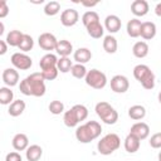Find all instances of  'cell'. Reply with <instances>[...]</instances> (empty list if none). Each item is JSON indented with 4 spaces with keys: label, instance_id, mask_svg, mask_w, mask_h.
Listing matches in <instances>:
<instances>
[{
    "label": "cell",
    "instance_id": "27",
    "mask_svg": "<svg viewBox=\"0 0 161 161\" xmlns=\"http://www.w3.org/2000/svg\"><path fill=\"white\" fill-rule=\"evenodd\" d=\"M132 53L136 58H145L148 54V44L146 42H136L132 47Z\"/></svg>",
    "mask_w": 161,
    "mask_h": 161
},
{
    "label": "cell",
    "instance_id": "3",
    "mask_svg": "<svg viewBox=\"0 0 161 161\" xmlns=\"http://www.w3.org/2000/svg\"><path fill=\"white\" fill-rule=\"evenodd\" d=\"M133 77L141 83L145 89H153L155 87V74L146 64H137L133 68Z\"/></svg>",
    "mask_w": 161,
    "mask_h": 161
},
{
    "label": "cell",
    "instance_id": "26",
    "mask_svg": "<svg viewBox=\"0 0 161 161\" xmlns=\"http://www.w3.org/2000/svg\"><path fill=\"white\" fill-rule=\"evenodd\" d=\"M24 36V33H21L20 30H10L6 35L5 42L10 45V47H19L21 39Z\"/></svg>",
    "mask_w": 161,
    "mask_h": 161
},
{
    "label": "cell",
    "instance_id": "30",
    "mask_svg": "<svg viewBox=\"0 0 161 161\" xmlns=\"http://www.w3.org/2000/svg\"><path fill=\"white\" fill-rule=\"evenodd\" d=\"M63 121H64V125H65L67 127H69V128L75 127V126L79 123L72 108H70L69 111H65V112H64V114H63Z\"/></svg>",
    "mask_w": 161,
    "mask_h": 161
},
{
    "label": "cell",
    "instance_id": "39",
    "mask_svg": "<svg viewBox=\"0 0 161 161\" xmlns=\"http://www.w3.org/2000/svg\"><path fill=\"white\" fill-rule=\"evenodd\" d=\"M148 142H150V146L152 148H161V132L153 133Z\"/></svg>",
    "mask_w": 161,
    "mask_h": 161
},
{
    "label": "cell",
    "instance_id": "36",
    "mask_svg": "<svg viewBox=\"0 0 161 161\" xmlns=\"http://www.w3.org/2000/svg\"><path fill=\"white\" fill-rule=\"evenodd\" d=\"M72 109H73V112H74L78 122H82V121H84L88 117V109L83 104H74L72 107Z\"/></svg>",
    "mask_w": 161,
    "mask_h": 161
},
{
    "label": "cell",
    "instance_id": "44",
    "mask_svg": "<svg viewBox=\"0 0 161 161\" xmlns=\"http://www.w3.org/2000/svg\"><path fill=\"white\" fill-rule=\"evenodd\" d=\"M155 14L161 18V3L156 4V6H155Z\"/></svg>",
    "mask_w": 161,
    "mask_h": 161
},
{
    "label": "cell",
    "instance_id": "13",
    "mask_svg": "<svg viewBox=\"0 0 161 161\" xmlns=\"http://www.w3.org/2000/svg\"><path fill=\"white\" fill-rule=\"evenodd\" d=\"M121 19L117 16V15H107L106 19H104V28L106 30L109 31V34H113V33H117L119 29H121Z\"/></svg>",
    "mask_w": 161,
    "mask_h": 161
},
{
    "label": "cell",
    "instance_id": "4",
    "mask_svg": "<svg viewBox=\"0 0 161 161\" xmlns=\"http://www.w3.org/2000/svg\"><path fill=\"white\" fill-rule=\"evenodd\" d=\"M121 146V138L116 133H107L103 136L98 143H97V150L101 155H111L116 150H118Z\"/></svg>",
    "mask_w": 161,
    "mask_h": 161
},
{
    "label": "cell",
    "instance_id": "38",
    "mask_svg": "<svg viewBox=\"0 0 161 161\" xmlns=\"http://www.w3.org/2000/svg\"><path fill=\"white\" fill-rule=\"evenodd\" d=\"M58 68H52V69H47V70H42V74L44 77L45 80H53L58 77Z\"/></svg>",
    "mask_w": 161,
    "mask_h": 161
},
{
    "label": "cell",
    "instance_id": "18",
    "mask_svg": "<svg viewBox=\"0 0 161 161\" xmlns=\"http://www.w3.org/2000/svg\"><path fill=\"white\" fill-rule=\"evenodd\" d=\"M156 35V25L152 21H143L141 25V36L145 40H151Z\"/></svg>",
    "mask_w": 161,
    "mask_h": 161
},
{
    "label": "cell",
    "instance_id": "5",
    "mask_svg": "<svg viewBox=\"0 0 161 161\" xmlns=\"http://www.w3.org/2000/svg\"><path fill=\"white\" fill-rule=\"evenodd\" d=\"M97 116L106 123V125H114L118 121V113L117 111L108 103V102H98L94 108Z\"/></svg>",
    "mask_w": 161,
    "mask_h": 161
},
{
    "label": "cell",
    "instance_id": "11",
    "mask_svg": "<svg viewBox=\"0 0 161 161\" xmlns=\"http://www.w3.org/2000/svg\"><path fill=\"white\" fill-rule=\"evenodd\" d=\"M130 133L135 135L138 140H145L150 135V126L145 122H136L135 125H132Z\"/></svg>",
    "mask_w": 161,
    "mask_h": 161
},
{
    "label": "cell",
    "instance_id": "41",
    "mask_svg": "<svg viewBox=\"0 0 161 161\" xmlns=\"http://www.w3.org/2000/svg\"><path fill=\"white\" fill-rule=\"evenodd\" d=\"M8 14H9V6H8L6 1L3 0L0 3V18H5Z\"/></svg>",
    "mask_w": 161,
    "mask_h": 161
},
{
    "label": "cell",
    "instance_id": "33",
    "mask_svg": "<svg viewBox=\"0 0 161 161\" xmlns=\"http://www.w3.org/2000/svg\"><path fill=\"white\" fill-rule=\"evenodd\" d=\"M60 11V4L58 3V1H49V3H47L45 4V6H44V13H45V15H48V16H54V15H57L58 13Z\"/></svg>",
    "mask_w": 161,
    "mask_h": 161
},
{
    "label": "cell",
    "instance_id": "14",
    "mask_svg": "<svg viewBox=\"0 0 161 161\" xmlns=\"http://www.w3.org/2000/svg\"><path fill=\"white\" fill-rule=\"evenodd\" d=\"M148 3L146 0H135L131 4V11L136 16H145L148 13Z\"/></svg>",
    "mask_w": 161,
    "mask_h": 161
},
{
    "label": "cell",
    "instance_id": "46",
    "mask_svg": "<svg viewBox=\"0 0 161 161\" xmlns=\"http://www.w3.org/2000/svg\"><path fill=\"white\" fill-rule=\"evenodd\" d=\"M158 102L161 103V91H160V93H158Z\"/></svg>",
    "mask_w": 161,
    "mask_h": 161
},
{
    "label": "cell",
    "instance_id": "23",
    "mask_svg": "<svg viewBox=\"0 0 161 161\" xmlns=\"http://www.w3.org/2000/svg\"><path fill=\"white\" fill-rule=\"evenodd\" d=\"M86 29H87L88 35L94 38V39H99L101 36H103V33H104V28L99 21L89 24L88 26H86Z\"/></svg>",
    "mask_w": 161,
    "mask_h": 161
},
{
    "label": "cell",
    "instance_id": "29",
    "mask_svg": "<svg viewBox=\"0 0 161 161\" xmlns=\"http://www.w3.org/2000/svg\"><path fill=\"white\" fill-rule=\"evenodd\" d=\"M14 93L10 87H1L0 88V103L1 104H11L14 101Z\"/></svg>",
    "mask_w": 161,
    "mask_h": 161
},
{
    "label": "cell",
    "instance_id": "8",
    "mask_svg": "<svg viewBox=\"0 0 161 161\" xmlns=\"http://www.w3.org/2000/svg\"><path fill=\"white\" fill-rule=\"evenodd\" d=\"M128 88H130V82H128L127 77H125L122 74H117V75L112 77L111 89L114 93H125L128 91Z\"/></svg>",
    "mask_w": 161,
    "mask_h": 161
},
{
    "label": "cell",
    "instance_id": "43",
    "mask_svg": "<svg viewBox=\"0 0 161 161\" xmlns=\"http://www.w3.org/2000/svg\"><path fill=\"white\" fill-rule=\"evenodd\" d=\"M80 4L83 6H87V8H93V6H96L98 4V1H92V3H89V1H82Z\"/></svg>",
    "mask_w": 161,
    "mask_h": 161
},
{
    "label": "cell",
    "instance_id": "47",
    "mask_svg": "<svg viewBox=\"0 0 161 161\" xmlns=\"http://www.w3.org/2000/svg\"><path fill=\"white\" fill-rule=\"evenodd\" d=\"M158 161H161V151H160V153H158Z\"/></svg>",
    "mask_w": 161,
    "mask_h": 161
},
{
    "label": "cell",
    "instance_id": "45",
    "mask_svg": "<svg viewBox=\"0 0 161 161\" xmlns=\"http://www.w3.org/2000/svg\"><path fill=\"white\" fill-rule=\"evenodd\" d=\"M3 33H4V24L0 23V35H3Z\"/></svg>",
    "mask_w": 161,
    "mask_h": 161
},
{
    "label": "cell",
    "instance_id": "28",
    "mask_svg": "<svg viewBox=\"0 0 161 161\" xmlns=\"http://www.w3.org/2000/svg\"><path fill=\"white\" fill-rule=\"evenodd\" d=\"M128 116H130V118H132L135 121L142 119L146 116V108L141 104H135L128 108Z\"/></svg>",
    "mask_w": 161,
    "mask_h": 161
},
{
    "label": "cell",
    "instance_id": "25",
    "mask_svg": "<svg viewBox=\"0 0 161 161\" xmlns=\"http://www.w3.org/2000/svg\"><path fill=\"white\" fill-rule=\"evenodd\" d=\"M117 47H118L117 39L113 35L109 34V35H106L103 38V49H104L106 53H108V54L116 53L117 52Z\"/></svg>",
    "mask_w": 161,
    "mask_h": 161
},
{
    "label": "cell",
    "instance_id": "9",
    "mask_svg": "<svg viewBox=\"0 0 161 161\" xmlns=\"http://www.w3.org/2000/svg\"><path fill=\"white\" fill-rule=\"evenodd\" d=\"M38 44H39V47L42 49L49 52V50H55L58 40L54 36V34H52V33H43L38 38Z\"/></svg>",
    "mask_w": 161,
    "mask_h": 161
},
{
    "label": "cell",
    "instance_id": "35",
    "mask_svg": "<svg viewBox=\"0 0 161 161\" xmlns=\"http://www.w3.org/2000/svg\"><path fill=\"white\" fill-rule=\"evenodd\" d=\"M33 47H34V40H33V38H31L29 34H24V36H23V39H21V42H20V44H19L18 48H19L23 53H26V52L31 50Z\"/></svg>",
    "mask_w": 161,
    "mask_h": 161
},
{
    "label": "cell",
    "instance_id": "10",
    "mask_svg": "<svg viewBox=\"0 0 161 161\" xmlns=\"http://www.w3.org/2000/svg\"><path fill=\"white\" fill-rule=\"evenodd\" d=\"M79 20V14L75 9H65L60 14V23L64 26H73Z\"/></svg>",
    "mask_w": 161,
    "mask_h": 161
},
{
    "label": "cell",
    "instance_id": "1",
    "mask_svg": "<svg viewBox=\"0 0 161 161\" xmlns=\"http://www.w3.org/2000/svg\"><path fill=\"white\" fill-rule=\"evenodd\" d=\"M44 77L42 72H35L31 73L30 75L25 77L20 84L19 89L23 94L25 96H34V97H42L45 94V83H44Z\"/></svg>",
    "mask_w": 161,
    "mask_h": 161
},
{
    "label": "cell",
    "instance_id": "24",
    "mask_svg": "<svg viewBox=\"0 0 161 161\" xmlns=\"http://www.w3.org/2000/svg\"><path fill=\"white\" fill-rule=\"evenodd\" d=\"M24 111H25V102H24L23 99H16V101H14L11 104H9L8 113H9L11 117H18V116H20Z\"/></svg>",
    "mask_w": 161,
    "mask_h": 161
},
{
    "label": "cell",
    "instance_id": "20",
    "mask_svg": "<svg viewBox=\"0 0 161 161\" xmlns=\"http://www.w3.org/2000/svg\"><path fill=\"white\" fill-rule=\"evenodd\" d=\"M141 25H142V23H141V20H138L137 18L131 19V20L127 23V26H126L127 34H128L131 38H137V36H140V35H141Z\"/></svg>",
    "mask_w": 161,
    "mask_h": 161
},
{
    "label": "cell",
    "instance_id": "40",
    "mask_svg": "<svg viewBox=\"0 0 161 161\" xmlns=\"http://www.w3.org/2000/svg\"><path fill=\"white\" fill-rule=\"evenodd\" d=\"M5 161H23V158H21V155L19 152L13 151L5 156Z\"/></svg>",
    "mask_w": 161,
    "mask_h": 161
},
{
    "label": "cell",
    "instance_id": "15",
    "mask_svg": "<svg viewBox=\"0 0 161 161\" xmlns=\"http://www.w3.org/2000/svg\"><path fill=\"white\" fill-rule=\"evenodd\" d=\"M11 145L16 151H24L29 147V138L25 133H16L13 137Z\"/></svg>",
    "mask_w": 161,
    "mask_h": 161
},
{
    "label": "cell",
    "instance_id": "2",
    "mask_svg": "<svg viewBox=\"0 0 161 161\" xmlns=\"http://www.w3.org/2000/svg\"><path fill=\"white\" fill-rule=\"evenodd\" d=\"M102 132V126L97 121H88L84 125H80L75 130V138L80 143H89L96 140Z\"/></svg>",
    "mask_w": 161,
    "mask_h": 161
},
{
    "label": "cell",
    "instance_id": "37",
    "mask_svg": "<svg viewBox=\"0 0 161 161\" xmlns=\"http://www.w3.org/2000/svg\"><path fill=\"white\" fill-rule=\"evenodd\" d=\"M48 108H49L50 113H53V114H60L64 111V104L60 101H52L49 103V107Z\"/></svg>",
    "mask_w": 161,
    "mask_h": 161
},
{
    "label": "cell",
    "instance_id": "21",
    "mask_svg": "<svg viewBox=\"0 0 161 161\" xmlns=\"http://www.w3.org/2000/svg\"><path fill=\"white\" fill-rule=\"evenodd\" d=\"M43 155V148L39 145H30L25 151V157L28 161H39Z\"/></svg>",
    "mask_w": 161,
    "mask_h": 161
},
{
    "label": "cell",
    "instance_id": "31",
    "mask_svg": "<svg viewBox=\"0 0 161 161\" xmlns=\"http://www.w3.org/2000/svg\"><path fill=\"white\" fill-rule=\"evenodd\" d=\"M72 67H73V64H72L70 58H68V57H60V58L58 59L57 68H58L59 72H62V73H68V72H70Z\"/></svg>",
    "mask_w": 161,
    "mask_h": 161
},
{
    "label": "cell",
    "instance_id": "17",
    "mask_svg": "<svg viewBox=\"0 0 161 161\" xmlns=\"http://www.w3.org/2000/svg\"><path fill=\"white\" fill-rule=\"evenodd\" d=\"M140 143H141V140H138L135 135L128 133L127 137L125 138V150H126L128 153H135V152L138 151Z\"/></svg>",
    "mask_w": 161,
    "mask_h": 161
},
{
    "label": "cell",
    "instance_id": "16",
    "mask_svg": "<svg viewBox=\"0 0 161 161\" xmlns=\"http://www.w3.org/2000/svg\"><path fill=\"white\" fill-rule=\"evenodd\" d=\"M57 64H58V58L55 57V54H52V53H48V54L43 55L42 59L39 60V67L42 68V70L55 68Z\"/></svg>",
    "mask_w": 161,
    "mask_h": 161
},
{
    "label": "cell",
    "instance_id": "12",
    "mask_svg": "<svg viewBox=\"0 0 161 161\" xmlns=\"http://www.w3.org/2000/svg\"><path fill=\"white\" fill-rule=\"evenodd\" d=\"M3 82L8 86V87H14L19 83V73L15 68H6L3 72Z\"/></svg>",
    "mask_w": 161,
    "mask_h": 161
},
{
    "label": "cell",
    "instance_id": "7",
    "mask_svg": "<svg viewBox=\"0 0 161 161\" xmlns=\"http://www.w3.org/2000/svg\"><path fill=\"white\" fill-rule=\"evenodd\" d=\"M11 60V64L14 65L15 69H19V70H28L31 65H33V60L31 58L25 54V53H20V52H16L11 55L10 58Z\"/></svg>",
    "mask_w": 161,
    "mask_h": 161
},
{
    "label": "cell",
    "instance_id": "19",
    "mask_svg": "<svg viewBox=\"0 0 161 161\" xmlns=\"http://www.w3.org/2000/svg\"><path fill=\"white\" fill-rule=\"evenodd\" d=\"M73 58L77 63L79 64H86L91 60L92 58V52L88 49V48H78L74 54H73Z\"/></svg>",
    "mask_w": 161,
    "mask_h": 161
},
{
    "label": "cell",
    "instance_id": "32",
    "mask_svg": "<svg viewBox=\"0 0 161 161\" xmlns=\"http://www.w3.org/2000/svg\"><path fill=\"white\" fill-rule=\"evenodd\" d=\"M70 73H72V75H73L74 78L82 79V78H86L88 70H87V68L84 67V64L77 63V64H73V67H72V69H70Z\"/></svg>",
    "mask_w": 161,
    "mask_h": 161
},
{
    "label": "cell",
    "instance_id": "22",
    "mask_svg": "<svg viewBox=\"0 0 161 161\" xmlns=\"http://www.w3.org/2000/svg\"><path fill=\"white\" fill-rule=\"evenodd\" d=\"M55 52H57V54H59L60 57H68V55H70V53L73 52V45H72V43H70L69 40H65V39L58 40Z\"/></svg>",
    "mask_w": 161,
    "mask_h": 161
},
{
    "label": "cell",
    "instance_id": "42",
    "mask_svg": "<svg viewBox=\"0 0 161 161\" xmlns=\"http://www.w3.org/2000/svg\"><path fill=\"white\" fill-rule=\"evenodd\" d=\"M8 50V43L5 40H0V55H4Z\"/></svg>",
    "mask_w": 161,
    "mask_h": 161
},
{
    "label": "cell",
    "instance_id": "6",
    "mask_svg": "<svg viewBox=\"0 0 161 161\" xmlns=\"http://www.w3.org/2000/svg\"><path fill=\"white\" fill-rule=\"evenodd\" d=\"M84 80H86L87 86H89L91 88H94V89H102L107 84V77H106V74L103 72L98 70V69H91V70H88Z\"/></svg>",
    "mask_w": 161,
    "mask_h": 161
},
{
    "label": "cell",
    "instance_id": "34",
    "mask_svg": "<svg viewBox=\"0 0 161 161\" xmlns=\"http://www.w3.org/2000/svg\"><path fill=\"white\" fill-rule=\"evenodd\" d=\"M96 21H99V15L93 10H88L82 15V23L84 26H88L89 24L96 23Z\"/></svg>",
    "mask_w": 161,
    "mask_h": 161
}]
</instances>
